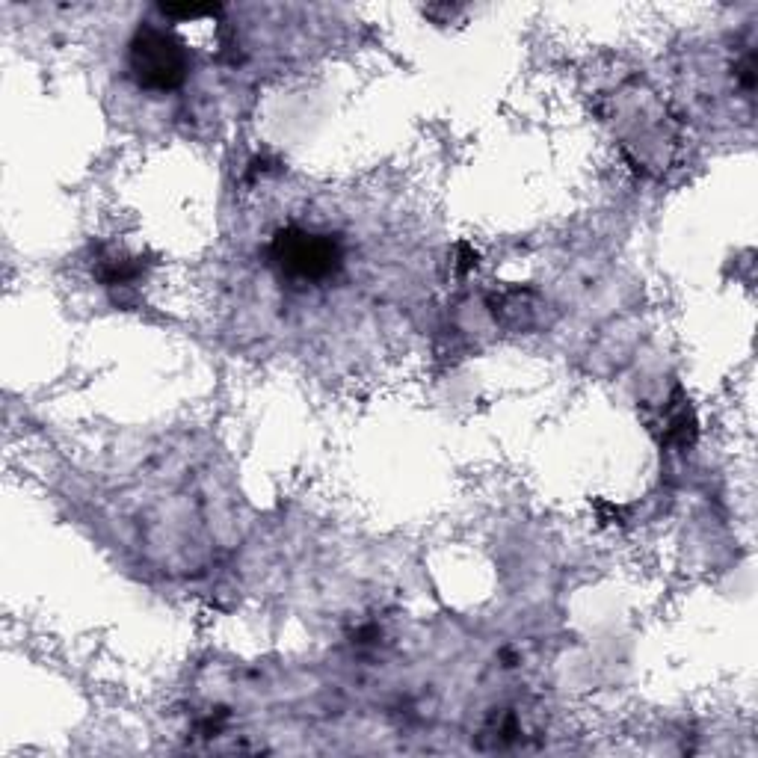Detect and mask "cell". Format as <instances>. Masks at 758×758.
Listing matches in <instances>:
<instances>
[{"mask_svg": "<svg viewBox=\"0 0 758 758\" xmlns=\"http://www.w3.org/2000/svg\"><path fill=\"white\" fill-rule=\"evenodd\" d=\"M270 264L282 282L291 285H326L344 270V243L332 231L305 226H282L270 237Z\"/></svg>", "mask_w": 758, "mask_h": 758, "instance_id": "obj_1", "label": "cell"}, {"mask_svg": "<svg viewBox=\"0 0 758 758\" xmlns=\"http://www.w3.org/2000/svg\"><path fill=\"white\" fill-rule=\"evenodd\" d=\"M279 163L276 160H270V157H255L252 163H249V178H258V175H267L270 169H276Z\"/></svg>", "mask_w": 758, "mask_h": 758, "instance_id": "obj_10", "label": "cell"}, {"mask_svg": "<svg viewBox=\"0 0 758 758\" xmlns=\"http://www.w3.org/2000/svg\"><path fill=\"white\" fill-rule=\"evenodd\" d=\"M92 273H95V279H98L107 291L119 294V291H131V288L146 276V264H143L140 255L107 249V252H101V255L95 258Z\"/></svg>", "mask_w": 758, "mask_h": 758, "instance_id": "obj_3", "label": "cell"}, {"mask_svg": "<svg viewBox=\"0 0 758 758\" xmlns=\"http://www.w3.org/2000/svg\"><path fill=\"white\" fill-rule=\"evenodd\" d=\"M128 72L146 92H172L190 75V51L169 27L140 24L128 42Z\"/></svg>", "mask_w": 758, "mask_h": 758, "instance_id": "obj_2", "label": "cell"}, {"mask_svg": "<svg viewBox=\"0 0 758 758\" xmlns=\"http://www.w3.org/2000/svg\"><path fill=\"white\" fill-rule=\"evenodd\" d=\"M157 12L169 21H202V18H217L223 12V6H175V3H160Z\"/></svg>", "mask_w": 758, "mask_h": 758, "instance_id": "obj_7", "label": "cell"}, {"mask_svg": "<svg viewBox=\"0 0 758 758\" xmlns=\"http://www.w3.org/2000/svg\"><path fill=\"white\" fill-rule=\"evenodd\" d=\"M477 267V249L471 243H456V270L459 273H471Z\"/></svg>", "mask_w": 758, "mask_h": 758, "instance_id": "obj_8", "label": "cell"}, {"mask_svg": "<svg viewBox=\"0 0 758 758\" xmlns=\"http://www.w3.org/2000/svg\"><path fill=\"white\" fill-rule=\"evenodd\" d=\"M379 637H382V634H379L377 625H362L359 631H353V643H356V646H371V643H377Z\"/></svg>", "mask_w": 758, "mask_h": 758, "instance_id": "obj_9", "label": "cell"}, {"mask_svg": "<svg viewBox=\"0 0 758 758\" xmlns=\"http://www.w3.org/2000/svg\"><path fill=\"white\" fill-rule=\"evenodd\" d=\"M486 738H492L495 747H510L522 738V723L516 717V711L504 708L501 714L495 711L492 720L486 723Z\"/></svg>", "mask_w": 758, "mask_h": 758, "instance_id": "obj_6", "label": "cell"}, {"mask_svg": "<svg viewBox=\"0 0 758 758\" xmlns=\"http://www.w3.org/2000/svg\"><path fill=\"white\" fill-rule=\"evenodd\" d=\"M699 436V424H696V412L690 406V400L684 397L682 388H676L667 415H664V442L676 445V448H690Z\"/></svg>", "mask_w": 758, "mask_h": 758, "instance_id": "obj_4", "label": "cell"}, {"mask_svg": "<svg viewBox=\"0 0 758 758\" xmlns=\"http://www.w3.org/2000/svg\"><path fill=\"white\" fill-rule=\"evenodd\" d=\"M533 300H536L533 291L510 288V291H501V294L489 297V308H492L495 320H501L507 326H516V329H528V326H533V317H536Z\"/></svg>", "mask_w": 758, "mask_h": 758, "instance_id": "obj_5", "label": "cell"}]
</instances>
